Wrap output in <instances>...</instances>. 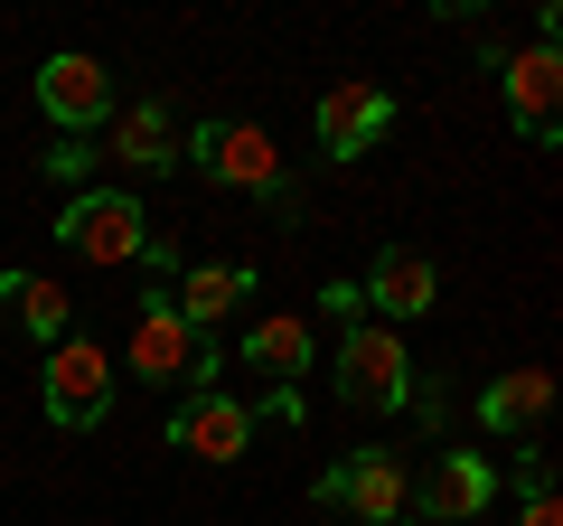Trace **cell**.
Wrapping results in <instances>:
<instances>
[{
	"instance_id": "6da1fadb",
	"label": "cell",
	"mask_w": 563,
	"mask_h": 526,
	"mask_svg": "<svg viewBox=\"0 0 563 526\" xmlns=\"http://www.w3.org/2000/svg\"><path fill=\"white\" fill-rule=\"evenodd\" d=\"M179 161H198L207 179H225V188H254L263 207H282L291 217V179H282V151H273V132H254V122H198V132H179Z\"/></svg>"
},
{
	"instance_id": "7a4b0ae2",
	"label": "cell",
	"mask_w": 563,
	"mask_h": 526,
	"mask_svg": "<svg viewBox=\"0 0 563 526\" xmlns=\"http://www.w3.org/2000/svg\"><path fill=\"white\" fill-rule=\"evenodd\" d=\"M132 376L141 385H207L217 376V339L188 329L169 292H141V310H132Z\"/></svg>"
},
{
	"instance_id": "3957f363",
	"label": "cell",
	"mask_w": 563,
	"mask_h": 526,
	"mask_svg": "<svg viewBox=\"0 0 563 526\" xmlns=\"http://www.w3.org/2000/svg\"><path fill=\"white\" fill-rule=\"evenodd\" d=\"M413 348L395 339L385 320H357L339 339V405H357V414H404L413 405Z\"/></svg>"
},
{
	"instance_id": "277c9868",
	"label": "cell",
	"mask_w": 563,
	"mask_h": 526,
	"mask_svg": "<svg viewBox=\"0 0 563 526\" xmlns=\"http://www.w3.org/2000/svg\"><path fill=\"white\" fill-rule=\"evenodd\" d=\"M38 405H47V424L95 432L103 414H113V348H103V339H76V329H66V339L47 348V366H38Z\"/></svg>"
},
{
	"instance_id": "5b68a950",
	"label": "cell",
	"mask_w": 563,
	"mask_h": 526,
	"mask_svg": "<svg viewBox=\"0 0 563 526\" xmlns=\"http://www.w3.org/2000/svg\"><path fill=\"white\" fill-rule=\"evenodd\" d=\"M57 244L76 263H141L151 254V217H141L132 188H76L57 217Z\"/></svg>"
},
{
	"instance_id": "8992f818",
	"label": "cell",
	"mask_w": 563,
	"mask_h": 526,
	"mask_svg": "<svg viewBox=\"0 0 563 526\" xmlns=\"http://www.w3.org/2000/svg\"><path fill=\"white\" fill-rule=\"evenodd\" d=\"M320 507H347V517H366V526H404L413 517V470H404L395 451H357V461L320 470Z\"/></svg>"
},
{
	"instance_id": "52a82bcc",
	"label": "cell",
	"mask_w": 563,
	"mask_h": 526,
	"mask_svg": "<svg viewBox=\"0 0 563 526\" xmlns=\"http://www.w3.org/2000/svg\"><path fill=\"white\" fill-rule=\"evenodd\" d=\"M38 113L57 122L66 142H85L95 122H113V76H103V57H85V47H57V57L38 66Z\"/></svg>"
},
{
	"instance_id": "ba28073f",
	"label": "cell",
	"mask_w": 563,
	"mask_h": 526,
	"mask_svg": "<svg viewBox=\"0 0 563 526\" xmlns=\"http://www.w3.org/2000/svg\"><path fill=\"white\" fill-rule=\"evenodd\" d=\"M498 76H507V113H517V132H526V142H554V122H563V57H554V39L498 57Z\"/></svg>"
},
{
	"instance_id": "9c48e42d",
	"label": "cell",
	"mask_w": 563,
	"mask_h": 526,
	"mask_svg": "<svg viewBox=\"0 0 563 526\" xmlns=\"http://www.w3.org/2000/svg\"><path fill=\"white\" fill-rule=\"evenodd\" d=\"M488 498H498V470H488L479 451H432V470L413 480L422 526H461V517H479Z\"/></svg>"
},
{
	"instance_id": "30bf717a",
	"label": "cell",
	"mask_w": 563,
	"mask_h": 526,
	"mask_svg": "<svg viewBox=\"0 0 563 526\" xmlns=\"http://www.w3.org/2000/svg\"><path fill=\"white\" fill-rule=\"evenodd\" d=\"M385 122H395V95L366 85V76H347V85L320 95V151H329V161H357V151L385 142Z\"/></svg>"
},
{
	"instance_id": "8fae6325",
	"label": "cell",
	"mask_w": 563,
	"mask_h": 526,
	"mask_svg": "<svg viewBox=\"0 0 563 526\" xmlns=\"http://www.w3.org/2000/svg\"><path fill=\"white\" fill-rule=\"evenodd\" d=\"M95 161L132 169V179H151V169H179V113L169 103H132V113L103 122V151Z\"/></svg>"
},
{
	"instance_id": "7c38bea8",
	"label": "cell",
	"mask_w": 563,
	"mask_h": 526,
	"mask_svg": "<svg viewBox=\"0 0 563 526\" xmlns=\"http://www.w3.org/2000/svg\"><path fill=\"white\" fill-rule=\"evenodd\" d=\"M169 442L179 451H198V461H244V442H254V414L235 405V395H188L179 414H169Z\"/></svg>"
},
{
	"instance_id": "4fadbf2b",
	"label": "cell",
	"mask_w": 563,
	"mask_h": 526,
	"mask_svg": "<svg viewBox=\"0 0 563 526\" xmlns=\"http://www.w3.org/2000/svg\"><path fill=\"white\" fill-rule=\"evenodd\" d=\"M366 302H376L385 320H422V310L442 302V273H432V254H422V244H385V254L366 263Z\"/></svg>"
},
{
	"instance_id": "5bb4252c",
	"label": "cell",
	"mask_w": 563,
	"mask_h": 526,
	"mask_svg": "<svg viewBox=\"0 0 563 526\" xmlns=\"http://www.w3.org/2000/svg\"><path fill=\"white\" fill-rule=\"evenodd\" d=\"M169 302H179L188 329H207V320H225V310L254 302V263H188L179 283H169Z\"/></svg>"
},
{
	"instance_id": "9a60e30c",
	"label": "cell",
	"mask_w": 563,
	"mask_h": 526,
	"mask_svg": "<svg viewBox=\"0 0 563 526\" xmlns=\"http://www.w3.org/2000/svg\"><path fill=\"white\" fill-rule=\"evenodd\" d=\"M0 302H10V320H20L38 348H57L66 320H76V292H66L57 273H0Z\"/></svg>"
},
{
	"instance_id": "2e32d148",
	"label": "cell",
	"mask_w": 563,
	"mask_h": 526,
	"mask_svg": "<svg viewBox=\"0 0 563 526\" xmlns=\"http://www.w3.org/2000/svg\"><path fill=\"white\" fill-rule=\"evenodd\" d=\"M544 405H554V376H544V366H517V376H498L479 395V424L488 432H536Z\"/></svg>"
},
{
	"instance_id": "e0dca14e",
	"label": "cell",
	"mask_w": 563,
	"mask_h": 526,
	"mask_svg": "<svg viewBox=\"0 0 563 526\" xmlns=\"http://www.w3.org/2000/svg\"><path fill=\"white\" fill-rule=\"evenodd\" d=\"M244 358H254L263 376H282V385H291V376L310 366V320H291V310H263V320L244 329Z\"/></svg>"
},
{
	"instance_id": "ac0fdd59",
	"label": "cell",
	"mask_w": 563,
	"mask_h": 526,
	"mask_svg": "<svg viewBox=\"0 0 563 526\" xmlns=\"http://www.w3.org/2000/svg\"><path fill=\"white\" fill-rule=\"evenodd\" d=\"M244 414H254V424H282V432H291V424H301V395H291V385H273V395H263V405H244Z\"/></svg>"
},
{
	"instance_id": "d6986e66",
	"label": "cell",
	"mask_w": 563,
	"mask_h": 526,
	"mask_svg": "<svg viewBox=\"0 0 563 526\" xmlns=\"http://www.w3.org/2000/svg\"><path fill=\"white\" fill-rule=\"evenodd\" d=\"M85 169H95V151H85V142H66V132H57V151H47V179H85Z\"/></svg>"
},
{
	"instance_id": "ffe728a7",
	"label": "cell",
	"mask_w": 563,
	"mask_h": 526,
	"mask_svg": "<svg viewBox=\"0 0 563 526\" xmlns=\"http://www.w3.org/2000/svg\"><path fill=\"white\" fill-rule=\"evenodd\" d=\"M320 310H329V320H347V329H357V310H366V292H357V283H329V292H320Z\"/></svg>"
},
{
	"instance_id": "44dd1931",
	"label": "cell",
	"mask_w": 563,
	"mask_h": 526,
	"mask_svg": "<svg viewBox=\"0 0 563 526\" xmlns=\"http://www.w3.org/2000/svg\"><path fill=\"white\" fill-rule=\"evenodd\" d=\"M517 489H526V498H544V489H554V461H544V451H526V461H517Z\"/></svg>"
},
{
	"instance_id": "7402d4cb",
	"label": "cell",
	"mask_w": 563,
	"mask_h": 526,
	"mask_svg": "<svg viewBox=\"0 0 563 526\" xmlns=\"http://www.w3.org/2000/svg\"><path fill=\"white\" fill-rule=\"evenodd\" d=\"M517 526H563V498H554V489H544V498H526V507H517Z\"/></svg>"
}]
</instances>
